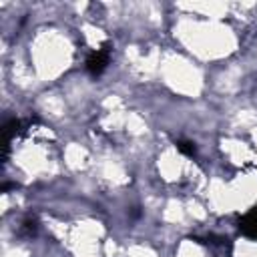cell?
<instances>
[{"mask_svg":"<svg viewBox=\"0 0 257 257\" xmlns=\"http://www.w3.org/2000/svg\"><path fill=\"white\" fill-rule=\"evenodd\" d=\"M241 227H243V231H247L249 235L257 237V207L245 215V219H243Z\"/></svg>","mask_w":257,"mask_h":257,"instance_id":"6da1fadb","label":"cell"}]
</instances>
